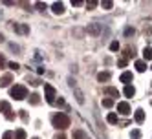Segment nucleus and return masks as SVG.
<instances>
[{
	"mask_svg": "<svg viewBox=\"0 0 152 139\" xmlns=\"http://www.w3.org/2000/svg\"><path fill=\"white\" fill-rule=\"evenodd\" d=\"M51 123H53V126L57 128V130H66V128L70 126V117L66 115V114H55L51 117Z\"/></svg>",
	"mask_w": 152,
	"mask_h": 139,
	"instance_id": "1",
	"label": "nucleus"
},
{
	"mask_svg": "<svg viewBox=\"0 0 152 139\" xmlns=\"http://www.w3.org/2000/svg\"><path fill=\"white\" fill-rule=\"evenodd\" d=\"M11 97H15L17 101H22L28 97V88L24 86V84H15V86L11 88Z\"/></svg>",
	"mask_w": 152,
	"mask_h": 139,
	"instance_id": "2",
	"label": "nucleus"
},
{
	"mask_svg": "<svg viewBox=\"0 0 152 139\" xmlns=\"http://www.w3.org/2000/svg\"><path fill=\"white\" fill-rule=\"evenodd\" d=\"M44 92H46V101H48L50 104L57 103V101H55V97H57V92H55V88H53L51 84H44Z\"/></svg>",
	"mask_w": 152,
	"mask_h": 139,
	"instance_id": "3",
	"label": "nucleus"
},
{
	"mask_svg": "<svg viewBox=\"0 0 152 139\" xmlns=\"http://www.w3.org/2000/svg\"><path fill=\"white\" fill-rule=\"evenodd\" d=\"M117 112H119V114H123V115H128V114H130V104H128L126 101L117 103Z\"/></svg>",
	"mask_w": 152,
	"mask_h": 139,
	"instance_id": "4",
	"label": "nucleus"
},
{
	"mask_svg": "<svg viewBox=\"0 0 152 139\" xmlns=\"http://www.w3.org/2000/svg\"><path fill=\"white\" fill-rule=\"evenodd\" d=\"M132 79H134V77H132V73H130V71H123V73H121V77H119V81L125 82L126 86H128V82L132 81Z\"/></svg>",
	"mask_w": 152,
	"mask_h": 139,
	"instance_id": "5",
	"label": "nucleus"
},
{
	"mask_svg": "<svg viewBox=\"0 0 152 139\" xmlns=\"http://www.w3.org/2000/svg\"><path fill=\"white\" fill-rule=\"evenodd\" d=\"M11 79H13V77H11V73H6V75H4L2 79H0V88H6L7 84L11 82Z\"/></svg>",
	"mask_w": 152,
	"mask_h": 139,
	"instance_id": "6",
	"label": "nucleus"
},
{
	"mask_svg": "<svg viewBox=\"0 0 152 139\" xmlns=\"http://www.w3.org/2000/svg\"><path fill=\"white\" fill-rule=\"evenodd\" d=\"M99 31H101V26L99 24H90L88 26V33L90 35H99Z\"/></svg>",
	"mask_w": 152,
	"mask_h": 139,
	"instance_id": "7",
	"label": "nucleus"
},
{
	"mask_svg": "<svg viewBox=\"0 0 152 139\" xmlns=\"http://www.w3.org/2000/svg\"><path fill=\"white\" fill-rule=\"evenodd\" d=\"M108 79H110V71H101V73H97V81H99V82H106Z\"/></svg>",
	"mask_w": 152,
	"mask_h": 139,
	"instance_id": "8",
	"label": "nucleus"
},
{
	"mask_svg": "<svg viewBox=\"0 0 152 139\" xmlns=\"http://www.w3.org/2000/svg\"><path fill=\"white\" fill-rule=\"evenodd\" d=\"M134 119H136V123H143V121H145V112H143V110H136Z\"/></svg>",
	"mask_w": 152,
	"mask_h": 139,
	"instance_id": "9",
	"label": "nucleus"
},
{
	"mask_svg": "<svg viewBox=\"0 0 152 139\" xmlns=\"http://www.w3.org/2000/svg\"><path fill=\"white\" fill-rule=\"evenodd\" d=\"M51 7H53V13H57V15H62V13H64V6H62L61 2H55Z\"/></svg>",
	"mask_w": 152,
	"mask_h": 139,
	"instance_id": "10",
	"label": "nucleus"
},
{
	"mask_svg": "<svg viewBox=\"0 0 152 139\" xmlns=\"http://www.w3.org/2000/svg\"><path fill=\"white\" fill-rule=\"evenodd\" d=\"M0 112H4V114H9V112H11V106H9L7 101H0Z\"/></svg>",
	"mask_w": 152,
	"mask_h": 139,
	"instance_id": "11",
	"label": "nucleus"
},
{
	"mask_svg": "<svg viewBox=\"0 0 152 139\" xmlns=\"http://www.w3.org/2000/svg\"><path fill=\"white\" fill-rule=\"evenodd\" d=\"M123 93L126 95V97H134V93H136V90H134V86H125V90H123Z\"/></svg>",
	"mask_w": 152,
	"mask_h": 139,
	"instance_id": "12",
	"label": "nucleus"
},
{
	"mask_svg": "<svg viewBox=\"0 0 152 139\" xmlns=\"http://www.w3.org/2000/svg\"><path fill=\"white\" fill-rule=\"evenodd\" d=\"M104 92H106L108 95H114V97H117V95H119L117 88H114V86H108V88H104Z\"/></svg>",
	"mask_w": 152,
	"mask_h": 139,
	"instance_id": "13",
	"label": "nucleus"
},
{
	"mask_svg": "<svg viewBox=\"0 0 152 139\" xmlns=\"http://www.w3.org/2000/svg\"><path fill=\"white\" fill-rule=\"evenodd\" d=\"M136 70H137V71H145V70H147V64H145L143 60H136Z\"/></svg>",
	"mask_w": 152,
	"mask_h": 139,
	"instance_id": "14",
	"label": "nucleus"
},
{
	"mask_svg": "<svg viewBox=\"0 0 152 139\" xmlns=\"http://www.w3.org/2000/svg\"><path fill=\"white\" fill-rule=\"evenodd\" d=\"M106 121L110 123V124H115V123H117V115H115V114H108V115H106Z\"/></svg>",
	"mask_w": 152,
	"mask_h": 139,
	"instance_id": "15",
	"label": "nucleus"
},
{
	"mask_svg": "<svg viewBox=\"0 0 152 139\" xmlns=\"http://www.w3.org/2000/svg\"><path fill=\"white\" fill-rule=\"evenodd\" d=\"M103 106H104V108H112V106H114V99H110V97L103 99Z\"/></svg>",
	"mask_w": 152,
	"mask_h": 139,
	"instance_id": "16",
	"label": "nucleus"
},
{
	"mask_svg": "<svg viewBox=\"0 0 152 139\" xmlns=\"http://www.w3.org/2000/svg\"><path fill=\"white\" fill-rule=\"evenodd\" d=\"M143 57L148 59V60H152V48H145L143 49Z\"/></svg>",
	"mask_w": 152,
	"mask_h": 139,
	"instance_id": "17",
	"label": "nucleus"
},
{
	"mask_svg": "<svg viewBox=\"0 0 152 139\" xmlns=\"http://www.w3.org/2000/svg\"><path fill=\"white\" fill-rule=\"evenodd\" d=\"M29 103H31V104H39V103H40V97H39L37 93H33V95H29Z\"/></svg>",
	"mask_w": 152,
	"mask_h": 139,
	"instance_id": "18",
	"label": "nucleus"
},
{
	"mask_svg": "<svg viewBox=\"0 0 152 139\" xmlns=\"http://www.w3.org/2000/svg\"><path fill=\"white\" fill-rule=\"evenodd\" d=\"M15 137H17V139H26V132L22 130V128H18V130L15 132Z\"/></svg>",
	"mask_w": 152,
	"mask_h": 139,
	"instance_id": "19",
	"label": "nucleus"
},
{
	"mask_svg": "<svg viewBox=\"0 0 152 139\" xmlns=\"http://www.w3.org/2000/svg\"><path fill=\"white\" fill-rule=\"evenodd\" d=\"M72 137H73V139H84V132H83V130H75Z\"/></svg>",
	"mask_w": 152,
	"mask_h": 139,
	"instance_id": "20",
	"label": "nucleus"
},
{
	"mask_svg": "<svg viewBox=\"0 0 152 139\" xmlns=\"http://www.w3.org/2000/svg\"><path fill=\"white\" fill-rule=\"evenodd\" d=\"M101 6H103L104 9H112V7H114V2H110V0H104V2H101Z\"/></svg>",
	"mask_w": 152,
	"mask_h": 139,
	"instance_id": "21",
	"label": "nucleus"
},
{
	"mask_svg": "<svg viewBox=\"0 0 152 139\" xmlns=\"http://www.w3.org/2000/svg\"><path fill=\"white\" fill-rule=\"evenodd\" d=\"M75 95H77V101L83 104V103H84V97H83V93H81V90H79V88H75Z\"/></svg>",
	"mask_w": 152,
	"mask_h": 139,
	"instance_id": "22",
	"label": "nucleus"
},
{
	"mask_svg": "<svg viewBox=\"0 0 152 139\" xmlns=\"http://www.w3.org/2000/svg\"><path fill=\"white\" fill-rule=\"evenodd\" d=\"M134 33H136V29H134V28H130V26H128V28H125V35H126V37L134 35Z\"/></svg>",
	"mask_w": 152,
	"mask_h": 139,
	"instance_id": "23",
	"label": "nucleus"
},
{
	"mask_svg": "<svg viewBox=\"0 0 152 139\" xmlns=\"http://www.w3.org/2000/svg\"><path fill=\"white\" fill-rule=\"evenodd\" d=\"M110 49H112V51H117V49H119V42H117V40L110 42Z\"/></svg>",
	"mask_w": 152,
	"mask_h": 139,
	"instance_id": "24",
	"label": "nucleus"
},
{
	"mask_svg": "<svg viewBox=\"0 0 152 139\" xmlns=\"http://www.w3.org/2000/svg\"><path fill=\"white\" fill-rule=\"evenodd\" d=\"M97 6V2H95V0H90V2H86V7H90V9H94Z\"/></svg>",
	"mask_w": 152,
	"mask_h": 139,
	"instance_id": "25",
	"label": "nucleus"
},
{
	"mask_svg": "<svg viewBox=\"0 0 152 139\" xmlns=\"http://www.w3.org/2000/svg\"><path fill=\"white\" fill-rule=\"evenodd\" d=\"M117 66H119V68H125V66H126V59H119Z\"/></svg>",
	"mask_w": 152,
	"mask_h": 139,
	"instance_id": "26",
	"label": "nucleus"
},
{
	"mask_svg": "<svg viewBox=\"0 0 152 139\" xmlns=\"http://www.w3.org/2000/svg\"><path fill=\"white\" fill-rule=\"evenodd\" d=\"M6 119H9V121H13V119H15V114H13V112H9V114H6Z\"/></svg>",
	"mask_w": 152,
	"mask_h": 139,
	"instance_id": "27",
	"label": "nucleus"
},
{
	"mask_svg": "<svg viewBox=\"0 0 152 139\" xmlns=\"http://www.w3.org/2000/svg\"><path fill=\"white\" fill-rule=\"evenodd\" d=\"M72 4H73L75 7H79V6H83L84 2H83V0H73V2H72Z\"/></svg>",
	"mask_w": 152,
	"mask_h": 139,
	"instance_id": "28",
	"label": "nucleus"
},
{
	"mask_svg": "<svg viewBox=\"0 0 152 139\" xmlns=\"http://www.w3.org/2000/svg\"><path fill=\"white\" fill-rule=\"evenodd\" d=\"M9 68H11V70H18L20 66H18V64H17V62H9Z\"/></svg>",
	"mask_w": 152,
	"mask_h": 139,
	"instance_id": "29",
	"label": "nucleus"
},
{
	"mask_svg": "<svg viewBox=\"0 0 152 139\" xmlns=\"http://www.w3.org/2000/svg\"><path fill=\"white\" fill-rule=\"evenodd\" d=\"M37 7L40 9V11H44V9H46V4H42V2H37Z\"/></svg>",
	"mask_w": 152,
	"mask_h": 139,
	"instance_id": "30",
	"label": "nucleus"
},
{
	"mask_svg": "<svg viewBox=\"0 0 152 139\" xmlns=\"http://www.w3.org/2000/svg\"><path fill=\"white\" fill-rule=\"evenodd\" d=\"M13 135H15L13 132H6V134H4V139H11Z\"/></svg>",
	"mask_w": 152,
	"mask_h": 139,
	"instance_id": "31",
	"label": "nucleus"
},
{
	"mask_svg": "<svg viewBox=\"0 0 152 139\" xmlns=\"http://www.w3.org/2000/svg\"><path fill=\"white\" fill-rule=\"evenodd\" d=\"M139 135H141V132H139V130H134V132H132V137H134V139H137Z\"/></svg>",
	"mask_w": 152,
	"mask_h": 139,
	"instance_id": "32",
	"label": "nucleus"
},
{
	"mask_svg": "<svg viewBox=\"0 0 152 139\" xmlns=\"http://www.w3.org/2000/svg\"><path fill=\"white\" fill-rule=\"evenodd\" d=\"M4 64H6V60H4V57H2V55H0V68H2Z\"/></svg>",
	"mask_w": 152,
	"mask_h": 139,
	"instance_id": "33",
	"label": "nucleus"
},
{
	"mask_svg": "<svg viewBox=\"0 0 152 139\" xmlns=\"http://www.w3.org/2000/svg\"><path fill=\"white\" fill-rule=\"evenodd\" d=\"M55 139H66V137H64V134H57V135H55Z\"/></svg>",
	"mask_w": 152,
	"mask_h": 139,
	"instance_id": "34",
	"label": "nucleus"
},
{
	"mask_svg": "<svg viewBox=\"0 0 152 139\" xmlns=\"http://www.w3.org/2000/svg\"><path fill=\"white\" fill-rule=\"evenodd\" d=\"M0 40H4V37H2V35H0Z\"/></svg>",
	"mask_w": 152,
	"mask_h": 139,
	"instance_id": "35",
	"label": "nucleus"
},
{
	"mask_svg": "<svg viewBox=\"0 0 152 139\" xmlns=\"http://www.w3.org/2000/svg\"><path fill=\"white\" fill-rule=\"evenodd\" d=\"M33 139H37V137H33Z\"/></svg>",
	"mask_w": 152,
	"mask_h": 139,
	"instance_id": "36",
	"label": "nucleus"
},
{
	"mask_svg": "<svg viewBox=\"0 0 152 139\" xmlns=\"http://www.w3.org/2000/svg\"><path fill=\"white\" fill-rule=\"evenodd\" d=\"M150 104H152V101H150Z\"/></svg>",
	"mask_w": 152,
	"mask_h": 139,
	"instance_id": "37",
	"label": "nucleus"
}]
</instances>
